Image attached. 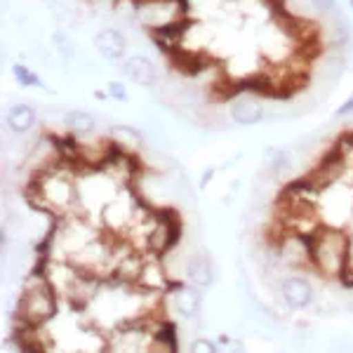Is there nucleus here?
Listing matches in <instances>:
<instances>
[{"mask_svg": "<svg viewBox=\"0 0 353 353\" xmlns=\"http://www.w3.org/2000/svg\"><path fill=\"white\" fill-rule=\"evenodd\" d=\"M123 73L141 88H153L158 81V68L146 57H130L123 64Z\"/></svg>", "mask_w": 353, "mask_h": 353, "instance_id": "6", "label": "nucleus"}, {"mask_svg": "<svg viewBox=\"0 0 353 353\" xmlns=\"http://www.w3.org/2000/svg\"><path fill=\"white\" fill-rule=\"evenodd\" d=\"M351 264V238L337 229L321 226L316 231V248H313V271L318 276L339 278Z\"/></svg>", "mask_w": 353, "mask_h": 353, "instance_id": "1", "label": "nucleus"}, {"mask_svg": "<svg viewBox=\"0 0 353 353\" xmlns=\"http://www.w3.org/2000/svg\"><path fill=\"white\" fill-rule=\"evenodd\" d=\"M201 306H203V294L198 292L196 285L193 288L184 285L174 292V309L181 318H186V321L196 318L198 313H201Z\"/></svg>", "mask_w": 353, "mask_h": 353, "instance_id": "8", "label": "nucleus"}, {"mask_svg": "<svg viewBox=\"0 0 353 353\" xmlns=\"http://www.w3.org/2000/svg\"><path fill=\"white\" fill-rule=\"evenodd\" d=\"M191 351H217V346H214L212 341H208V339H196L191 344Z\"/></svg>", "mask_w": 353, "mask_h": 353, "instance_id": "14", "label": "nucleus"}, {"mask_svg": "<svg viewBox=\"0 0 353 353\" xmlns=\"http://www.w3.org/2000/svg\"><path fill=\"white\" fill-rule=\"evenodd\" d=\"M109 94L113 97V99H125V97H128V94H125V88H123L121 83H111L109 85Z\"/></svg>", "mask_w": 353, "mask_h": 353, "instance_id": "15", "label": "nucleus"}, {"mask_svg": "<svg viewBox=\"0 0 353 353\" xmlns=\"http://www.w3.org/2000/svg\"><path fill=\"white\" fill-rule=\"evenodd\" d=\"M5 121H8V128L12 130V132L24 134L36 125V111H33V106H28V104H17L10 109Z\"/></svg>", "mask_w": 353, "mask_h": 353, "instance_id": "9", "label": "nucleus"}, {"mask_svg": "<svg viewBox=\"0 0 353 353\" xmlns=\"http://www.w3.org/2000/svg\"><path fill=\"white\" fill-rule=\"evenodd\" d=\"M125 48H128V41L118 28H101L94 36V50L99 52L104 59H121L125 54Z\"/></svg>", "mask_w": 353, "mask_h": 353, "instance_id": "5", "label": "nucleus"}, {"mask_svg": "<svg viewBox=\"0 0 353 353\" xmlns=\"http://www.w3.org/2000/svg\"><path fill=\"white\" fill-rule=\"evenodd\" d=\"M281 294L283 301L290 306V309H309L316 299V290L306 278L299 276H288L281 281Z\"/></svg>", "mask_w": 353, "mask_h": 353, "instance_id": "3", "label": "nucleus"}, {"mask_svg": "<svg viewBox=\"0 0 353 353\" xmlns=\"http://www.w3.org/2000/svg\"><path fill=\"white\" fill-rule=\"evenodd\" d=\"M12 71H14V78L19 81V85H24V88H33V85L41 83L36 73H33L31 68H26V66H14Z\"/></svg>", "mask_w": 353, "mask_h": 353, "instance_id": "12", "label": "nucleus"}, {"mask_svg": "<svg viewBox=\"0 0 353 353\" xmlns=\"http://www.w3.org/2000/svg\"><path fill=\"white\" fill-rule=\"evenodd\" d=\"M64 123H66V128L71 130V132H76V134H90V132H94V118L90 116V113H85V111H71V113H66Z\"/></svg>", "mask_w": 353, "mask_h": 353, "instance_id": "11", "label": "nucleus"}, {"mask_svg": "<svg viewBox=\"0 0 353 353\" xmlns=\"http://www.w3.org/2000/svg\"><path fill=\"white\" fill-rule=\"evenodd\" d=\"M229 116L238 125H254L264 118V106L259 99H254V94H243L231 101Z\"/></svg>", "mask_w": 353, "mask_h": 353, "instance_id": "4", "label": "nucleus"}, {"mask_svg": "<svg viewBox=\"0 0 353 353\" xmlns=\"http://www.w3.org/2000/svg\"><path fill=\"white\" fill-rule=\"evenodd\" d=\"M351 8H353V0H351Z\"/></svg>", "mask_w": 353, "mask_h": 353, "instance_id": "16", "label": "nucleus"}, {"mask_svg": "<svg viewBox=\"0 0 353 353\" xmlns=\"http://www.w3.org/2000/svg\"><path fill=\"white\" fill-rule=\"evenodd\" d=\"M311 3L316 5V10H318V12H323V14L337 12V10H334V3H332V0H311Z\"/></svg>", "mask_w": 353, "mask_h": 353, "instance_id": "13", "label": "nucleus"}, {"mask_svg": "<svg viewBox=\"0 0 353 353\" xmlns=\"http://www.w3.org/2000/svg\"><path fill=\"white\" fill-rule=\"evenodd\" d=\"M186 278H189L191 285L196 288H208L212 285L214 281V271H212V264H210V259L205 257V254H191L189 259H186Z\"/></svg>", "mask_w": 353, "mask_h": 353, "instance_id": "7", "label": "nucleus"}, {"mask_svg": "<svg viewBox=\"0 0 353 353\" xmlns=\"http://www.w3.org/2000/svg\"><path fill=\"white\" fill-rule=\"evenodd\" d=\"M165 285H168V276H165L161 261H156V259L144 261V269H141V276H139L137 288H141V290H165Z\"/></svg>", "mask_w": 353, "mask_h": 353, "instance_id": "10", "label": "nucleus"}, {"mask_svg": "<svg viewBox=\"0 0 353 353\" xmlns=\"http://www.w3.org/2000/svg\"><path fill=\"white\" fill-rule=\"evenodd\" d=\"M57 313V288L50 283L48 276L31 273V281L26 283V290L17 306V321L26 325L41 327Z\"/></svg>", "mask_w": 353, "mask_h": 353, "instance_id": "2", "label": "nucleus"}]
</instances>
